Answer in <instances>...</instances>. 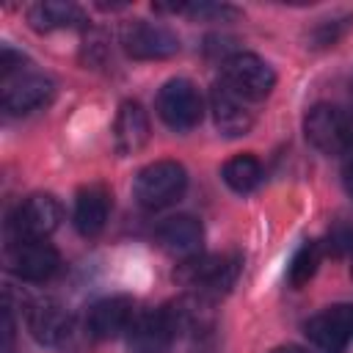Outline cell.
Masks as SVG:
<instances>
[{"mask_svg":"<svg viewBox=\"0 0 353 353\" xmlns=\"http://www.w3.org/2000/svg\"><path fill=\"white\" fill-rule=\"evenodd\" d=\"M110 215V193L105 185H85L74 199V226L83 237H94L105 229Z\"/></svg>","mask_w":353,"mask_h":353,"instance_id":"e0dca14e","label":"cell"},{"mask_svg":"<svg viewBox=\"0 0 353 353\" xmlns=\"http://www.w3.org/2000/svg\"><path fill=\"white\" fill-rule=\"evenodd\" d=\"M121 44H124V52L135 61H165L179 52L176 33H171L165 25L143 22V19L124 25Z\"/></svg>","mask_w":353,"mask_h":353,"instance_id":"52a82bcc","label":"cell"},{"mask_svg":"<svg viewBox=\"0 0 353 353\" xmlns=\"http://www.w3.org/2000/svg\"><path fill=\"white\" fill-rule=\"evenodd\" d=\"M63 218V207L52 193H30L11 212V237L14 240H47Z\"/></svg>","mask_w":353,"mask_h":353,"instance_id":"277c9868","label":"cell"},{"mask_svg":"<svg viewBox=\"0 0 353 353\" xmlns=\"http://www.w3.org/2000/svg\"><path fill=\"white\" fill-rule=\"evenodd\" d=\"M270 353H309V350H303L298 345H281V347H273Z\"/></svg>","mask_w":353,"mask_h":353,"instance_id":"603a6c76","label":"cell"},{"mask_svg":"<svg viewBox=\"0 0 353 353\" xmlns=\"http://www.w3.org/2000/svg\"><path fill=\"white\" fill-rule=\"evenodd\" d=\"M58 265L61 256L47 240H14L8 245V268L22 281H47Z\"/></svg>","mask_w":353,"mask_h":353,"instance_id":"8fae6325","label":"cell"},{"mask_svg":"<svg viewBox=\"0 0 353 353\" xmlns=\"http://www.w3.org/2000/svg\"><path fill=\"white\" fill-rule=\"evenodd\" d=\"M221 176L234 193L245 196V193L256 190V185L262 182V165L254 154H234L232 160L223 163Z\"/></svg>","mask_w":353,"mask_h":353,"instance_id":"d6986e66","label":"cell"},{"mask_svg":"<svg viewBox=\"0 0 353 353\" xmlns=\"http://www.w3.org/2000/svg\"><path fill=\"white\" fill-rule=\"evenodd\" d=\"M317 265H320V245L314 240H303L301 248L295 251L290 268H287V281L290 287L301 290L303 284H309V279L317 273Z\"/></svg>","mask_w":353,"mask_h":353,"instance_id":"ffe728a7","label":"cell"},{"mask_svg":"<svg viewBox=\"0 0 353 353\" xmlns=\"http://www.w3.org/2000/svg\"><path fill=\"white\" fill-rule=\"evenodd\" d=\"M176 339H179V328L168 303L157 312L138 314V320L127 331V345L132 353H165Z\"/></svg>","mask_w":353,"mask_h":353,"instance_id":"30bf717a","label":"cell"},{"mask_svg":"<svg viewBox=\"0 0 353 353\" xmlns=\"http://www.w3.org/2000/svg\"><path fill=\"white\" fill-rule=\"evenodd\" d=\"M188 188V171L176 160H154L143 165L132 179V199L138 207L154 212L176 204Z\"/></svg>","mask_w":353,"mask_h":353,"instance_id":"6da1fadb","label":"cell"},{"mask_svg":"<svg viewBox=\"0 0 353 353\" xmlns=\"http://www.w3.org/2000/svg\"><path fill=\"white\" fill-rule=\"evenodd\" d=\"M345 28H347V22H339V19H334V22H323V25L312 33L314 47H328V44H334V41L342 36Z\"/></svg>","mask_w":353,"mask_h":353,"instance_id":"44dd1931","label":"cell"},{"mask_svg":"<svg viewBox=\"0 0 353 353\" xmlns=\"http://www.w3.org/2000/svg\"><path fill=\"white\" fill-rule=\"evenodd\" d=\"M303 132L314 149L325 154H345L353 149V110L320 102L309 108L303 119Z\"/></svg>","mask_w":353,"mask_h":353,"instance_id":"7a4b0ae2","label":"cell"},{"mask_svg":"<svg viewBox=\"0 0 353 353\" xmlns=\"http://www.w3.org/2000/svg\"><path fill=\"white\" fill-rule=\"evenodd\" d=\"M138 320L135 301L130 295H110L97 301L85 314V328L94 339H113L132 328Z\"/></svg>","mask_w":353,"mask_h":353,"instance_id":"7c38bea8","label":"cell"},{"mask_svg":"<svg viewBox=\"0 0 353 353\" xmlns=\"http://www.w3.org/2000/svg\"><path fill=\"white\" fill-rule=\"evenodd\" d=\"M157 243L163 251L171 256L188 262L193 256H201V243H204V229L196 218L190 215H174L157 229Z\"/></svg>","mask_w":353,"mask_h":353,"instance_id":"9a60e30c","label":"cell"},{"mask_svg":"<svg viewBox=\"0 0 353 353\" xmlns=\"http://www.w3.org/2000/svg\"><path fill=\"white\" fill-rule=\"evenodd\" d=\"M157 113L171 130L188 132L201 121L204 99L190 80L174 77V80L163 83V88L157 91Z\"/></svg>","mask_w":353,"mask_h":353,"instance_id":"8992f818","label":"cell"},{"mask_svg":"<svg viewBox=\"0 0 353 353\" xmlns=\"http://www.w3.org/2000/svg\"><path fill=\"white\" fill-rule=\"evenodd\" d=\"M28 328L41 345H61L72 334V314L55 301H39L28 312Z\"/></svg>","mask_w":353,"mask_h":353,"instance_id":"2e32d148","label":"cell"},{"mask_svg":"<svg viewBox=\"0 0 353 353\" xmlns=\"http://www.w3.org/2000/svg\"><path fill=\"white\" fill-rule=\"evenodd\" d=\"M237 97L245 102L265 99L276 85V72L268 61H262L254 52H234L223 61V80Z\"/></svg>","mask_w":353,"mask_h":353,"instance_id":"5b68a950","label":"cell"},{"mask_svg":"<svg viewBox=\"0 0 353 353\" xmlns=\"http://www.w3.org/2000/svg\"><path fill=\"white\" fill-rule=\"evenodd\" d=\"M210 108L215 127L226 138H240L254 127V113L245 108V99L237 97L226 83H215L210 91Z\"/></svg>","mask_w":353,"mask_h":353,"instance_id":"4fadbf2b","label":"cell"},{"mask_svg":"<svg viewBox=\"0 0 353 353\" xmlns=\"http://www.w3.org/2000/svg\"><path fill=\"white\" fill-rule=\"evenodd\" d=\"M28 22H30L33 30L50 33V30H66V28L85 25V14L74 3L47 0V3H36V6L28 8Z\"/></svg>","mask_w":353,"mask_h":353,"instance_id":"ac0fdd59","label":"cell"},{"mask_svg":"<svg viewBox=\"0 0 353 353\" xmlns=\"http://www.w3.org/2000/svg\"><path fill=\"white\" fill-rule=\"evenodd\" d=\"M240 256L237 254H212V256H193L182 262L174 273L176 281L185 287H193L204 298H215L232 290L240 273Z\"/></svg>","mask_w":353,"mask_h":353,"instance_id":"3957f363","label":"cell"},{"mask_svg":"<svg viewBox=\"0 0 353 353\" xmlns=\"http://www.w3.org/2000/svg\"><path fill=\"white\" fill-rule=\"evenodd\" d=\"M152 127H149V116L143 110L141 102L127 99L119 105L116 121H113V143L119 154H135L149 143Z\"/></svg>","mask_w":353,"mask_h":353,"instance_id":"5bb4252c","label":"cell"},{"mask_svg":"<svg viewBox=\"0 0 353 353\" xmlns=\"http://www.w3.org/2000/svg\"><path fill=\"white\" fill-rule=\"evenodd\" d=\"M350 97H353V77H350Z\"/></svg>","mask_w":353,"mask_h":353,"instance_id":"cb8c5ba5","label":"cell"},{"mask_svg":"<svg viewBox=\"0 0 353 353\" xmlns=\"http://www.w3.org/2000/svg\"><path fill=\"white\" fill-rule=\"evenodd\" d=\"M342 176H345V188H347V193L353 196V160L345 165V174H342Z\"/></svg>","mask_w":353,"mask_h":353,"instance_id":"7402d4cb","label":"cell"},{"mask_svg":"<svg viewBox=\"0 0 353 353\" xmlns=\"http://www.w3.org/2000/svg\"><path fill=\"white\" fill-rule=\"evenodd\" d=\"M3 80V108L14 116H25V113H33V110H41L52 102L55 97V85L50 77L39 74V72H17V74H8V77H0Z\"/></svg>","mask_w":353,"mask_h":353,"instance_id":"ba28073f","label":"cell"},{"mask_svg":"<svg viewBox=\"0 0 353 353\" xmlns=\"http://www.w3.org/2000/svg\"><path fill=\"white\" fill-rule=\"evenodd\" d=\"M306 336L323 353H345L353 342V303H334L309 317Z\"/></svg>","mask_w":353,"mask_h":353,"instance_id":"9c48e42d","label":"cell"}]
</instances>
